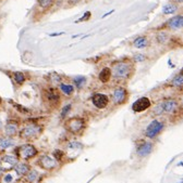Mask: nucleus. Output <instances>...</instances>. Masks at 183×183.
<instances>
[{
  "mask_svg": "<svg viewBox=\"0 0 183 183\" xmlns=\"http://www.w3.org/2000/svg\"><path fill=\"white\" fill-rule=\"evenodd\" d=\"M41 104L48 112L58 110L61 107L62 95L57 87L45 86L41 89Z\"/></svg>",
  "mask_w": 183,
  "mask_h": 183,
  "instance_id": "1",
  "label": "nucleus"
},
{
  "mask_svg": "<svg viewBox=\"0 0 183 183\" xmlns=\"http://www.w3.org/2000/svg\"><path fill=\"white\" fill-rule=\"evenodd\" d=\"M111 72L113 80H129L135 72L134 63L128 59L118 60V61L112 63Z\"/></svg>",
  "mask_w": 183,
  "mask_h": 183,
  "instance_id": "2",
  "label": "nucleus"
},
{
  "mask_svg": "<svg viewBox=\"0 0 183 183\" xmlns=\"http://www.w3.org/2000/svg\"><path fill=\"white\" fill-rule=\"evenodd\" d=\"M44 131V126L37 121L31 120L28 123H25L21 128H20L19 131V137L20 139L25 140L30 142V141H34L36 139H38Z\"/></svg>",
  "mask_w": 183,
  "mask_h": 183,
  "instance_id": "3",
  "label": "nucleus"
},
{
  "mask_svg": "<svg viewBox=\"0 0 183 183\" xmlns=\"http://www.w3.org/2000/svg\"><path fill=\"white\" fill-rule=\"evenodd\" d=\"M64 129L73 135H80L87 127V119L84 116H72L64 119Z\"/></svg>",
  "mask_w": 183,
  "mask_h": 183,
  "instance_id": "4",
  "label": "nucleus"
},
{
  "mask_svg": "<svg viewBox=\"0 0 183 183\" xmlns=\"http://www.w3.org/2000/svg\"><path fill=\"white\" fill-rule=\"evenodd\" d=\"M37 155H38V150L31 143H24L15 148V156L19 158V160L28 162Z\"/></svg>",
  "mask_w": 183,
  "mask_h": 183,
  "instance_id": "5",
  "label": "nucleus"
},
{
  "mask_svg": "<svg viewBox=\"0 0 183 183\" xmlns=\"http://www.w3.org/2000/svg\"><path fill=\"white\" fill-rule=\"evenodd\" d=\"M179 107L180 104L177 100L167 99L156 105V107H154V114L158 116H160L161 114H173L175 110H179Z\"/></svg>",
  "mask_w": 183,
  "mask_h": 183,
  "instance_id": "6",
  "label": "nucleus"
},
{
  "mask_svg": "<svg viewBox=\"0 0 183 183\" xmlns=\"http://www.w3.org/2000/svg\"><path fill=\"white\" fill-rule=\"evenodd\" d=\"M129 100V91L126 87L117 86L113 88L110 95V104L113 106H121L124 105Z\"/></svg>",
  "mask_w": 183,
  "mask_h": 183,
  "instance_id": "7",
  "label": "nucleus"
},
{
  "mask_svg": "<svg viewBox=\"0 0 183 183\" xmlns=\"http://www.w3.org/2000/svg\"><path fill=\"white\" fill-rule=\"evenodd\" d=\"M165 128V123L161 119H153L145 129V137L148 139H155Z\"/></svg>",
  "mask_w": 183,
  "mask_h": 183,
  "instance_id": "8",
  "label": "nucleus"
},
{
  "mask_svg": "<svg viewBox=\"0 0 183 183\" xmlns=\"http://www.w3.org/2000/svg\"><path fill=\"white\" fill-rule=\"evenodd\" d=\"M90 103L97 110H106L110 105V97L103 92H96L90 97Z\"/></svg>",
  "mask_w": 183,
  "mask_h": 183,
  "instance_id": "9",
  "label": "nucleus"
},
{
  "mask_svg": "<svg viewBox=\"0 0 183 183\" xmlns=\"http://www.w3.org/2000/svg\"><path fill=\"white\" fill-rule=\"evenodd\" d=\"M20 120L14 117H10V118L7 120L6 125L3 126V135H7V137L14 138L19 135L20 131Z\"/></svg>",
  "mask_w": 183,
  "mask_h": 183,
  "instance_id": "10",
  "label": "nucleus"
},
{
  "mask_svg": "<svg viewBox=\"0 0 183 183\" xmlns=\"http://www.w3.org/2000/svg\"><path fill=\"white\" fill-rule=\"evenodd\" d=\"M37 165L41 169L47 170V171H51V170L56 169L59 166V163L57 162V159L54 156L50 155H41L37 159Z\"/></svg>",
  "mask_w": 183,
  "mask_h": 183,
  "instance_id": "11",
  "label": "nucleus"
},
{
  "mask_svg": "<svg viewBox=\"0 0 183 183\" xmlns=\"http://www.w3.org/2000/svg\"><path fill=\"white\" fill-rule=\"evenodd\" d=\"M162 28L169 30H179L183 29V14H178L170 17L168 21L162 25Z\"/></svg>",
  "mask_w": 183,
  "mask_h": 183,
  "instance_id": "12",
  "label": "nucleus"
},
{
  "mask_svg": "<svg viewBox=\"0 0 183 183\" xmlns=\"http://www.w3.org/2000/svg\"><path fill=\"white\" fill-rule=\"evenodd\" d=\"M56 2H57V0H37L36 1V14L39 15V19L41 15H44L48 11L51 10L55 7Z\"/></svg>",
  "mask_w": 183,
  "mask_h": 183,
  "instance_id": "13",
  "label": "nucleus"
},
{
  "mask_svg": "<svg viewBox=\"0 0 183 183\" xmlns=\"http://www.w3.org/2000/svg\"><path fill=\"white\" fill-rule=\"evenodd\" d=\"M152 106V101L147 97H142L137 99L135 102L132 104V110L134 113H143L147 110Z\"/></svg>",
  "mask_w": 183,
  "mask_h": 183,
  "instance_id": "14",
  "label": "nucleus"
},
{
  "mask_svg": "<svg viewBox=\"0 0 183 183\" xmlns=\"http://www.w3.org/2000/svg\"><path fill=\"white\" fill-rule=\"evenodd\" d=\"M10 78L12 80V84L18 88H20V87L24 86L25 82L28 80V75L22 70H15V72H11Z\"/></svg>",
  "mask_w": 183,
  "mask_h": 183,
  "instance_id": "15",
  "label": "nucleus"
},
{
  "mask_svg": "<svg viewBox=\"0 0 183 183\" xmlns=\"http://www.w3.org/2000/svg\"><path fill=\"white\" fill-rule=\"evenodd\" d=\"M57 88L60 91L61 95L66 98H72L75 94V92H77V89L72 85V82H67V81H62Z\"/></svg>",
  "mask_w": 183,
  "mask_h": 183,
  "instance_id": "16",
  "label": "nucleus"
},
{
  "mask_svg": "<svg viewBox=\"0 0 183 183\" xmlns=\"http://www.w3.org/2000/svg\"><path fill=\"white\" fill-rule=\"evenodd\" d=\"M18 162H19V158L15 155H11V154H6L0 159L1 167H3L6 170L13 169V167L18 164Z\"/></svg>",
  "mask_w": 183,
  "mask_h": 183,
  "instance_id": "17",
  "label": "nucleus"
},
{
  "mask_svg": "<svg viewBox=\"0 0 183 183\" xmlns=\"http://www.w3.org/2000/svg\"><path fill=\"white\" fill-rule=\"evenodd\" d=\"M63 78H64V76L57 73V72H50V73H48L46 76H45V80H46L47 85H48V86H52V87L59 86L62 81H64Z\"/></svg>",
  "mask_w": 183,
  "mask_h": 183,
  "instance_id": "18",
  "label": "nucleus"
},
{
  "mask_svg": "<svg viewBox=\"0 0 183 183\" xmlns=\"http://www.w3.org/2000/svg\"><path fill=\"white\" fill-rule=\"evenodd\" d=\"M154 150V144L150 141H144L136 147V155L139 157L148 156Z\"/></svg>",
  "mask_w": 183,
  "mask_h": 183,
  "instance_id": "19",
  "label": "nucleus"
},
{
  "mask_svg": "<svg viewBox=\"0 0 183 183\" xmlns=\"http://www.w3.org/2000/svg\"><path fill=\"white\" fill-rule=\"evenodd\" d=\"M112 79V72H111V67L109 66H104L99 70L98 73V80L100 84L106 85L109 84Z\"/></svg>",
  "mask_w": 183,
  "mask_h": 183,
  "instance_id": "20",
  "label": "nucleus"
},
{
  "mask_svg": "<svg viewBox=\"0 0 183 183\" xmlns=\"http://www.w3.org/2000/svg\"><path fill=\"white\" fill-rule=\"evenodd\" d=\"M13 170L15 175L19 177H24L26 173L31 170V166L25 162H18V164L13 167Z\"/></svg>",
  "mask_w": 183,
  "mask_h": 183,
  "instance_id": "21",
  "label": "nucleus"
},
{
  "mask_svg": "<svg viewBox=\"0 0 183 183\" xmlns=\"http://www.w3.org/2000/svg\"><path fill=\"white\" fill-rule=\"evenodd\" d=\"M14 145H15V141L13 140V138L7 137V135L0 137V153L6 152L8 148L13 147Z\"/></svg>",
  "mask_w": 183,
  "mask_h": 183,
  "instance_id": "22",
  "label": "nucleus"
},
{
  "mask_svg": "<svg viewBox=\"0 0 183 183\" xmlns=\"http://www.w3.org/2000/svg\"><path fill=\"white\" fill-rule=\"evenodd\" d=\"M72 85L75 87V89L77 91L80 90H82L85 88L86 84H87V78L85 77V76H82V75H77V76H74L72 77Z\"/></svg>",
  "mask_w": 183,
  "mask_h": 183,
  "instance_id": "23",
  "label": "nucleus"
},
{
  "mask_svg": "<svg viewBox=\"0 0 183 183\" xmlns=\"http://www.w3.org/2000/svg\"><path fill=\"white\" fill-rule=\"evenodd\" d=\"M84 148L83 143H81L80 141H70L68 142V144L66 145V150L68 153L70 152H74V153H77V152H81Z\"/></svg>",
  "mask_w": 183,
  "mask_h": 183,
  "instance_id": "24",
  "label": "nucleus"
},
{
  "mask_svg": "<svg viewBox=\"0 0 183 183\" xmlns=\"http://www.w3.org/2000/svg\"><path fill=\"white\" fill-rule=\"evenodd\" d=\"M149 45V40L146 36H139L133 40V47L136 49H145Z\"/></svg>",
  "mask_w": 183,
  "mask_h": 183,
  "instance_id": "25",
  "label": "nucleus"
},
{
  "mask_svg": "<svg viewBox=\"0 0 183 183\" xmlns=\"http://www.w3.org/2000/svg\"><path fill=\"white\" fill-rule=\"evenodd\" d=\"M178 9H179V7L175 3L172 2L167 3V5H165L162 7V14H165V15H171V14L177 13Z\"/></svg>",
  "mask_w": 183,
  "mask_h": 183,
  "instance_id": "26",
  "label": "nucleus"
},
{
  "mask_svg": "<svg viewBox=\"0 0 183 183\" xmlns=\"http://www.w3.org/2000/svg\"><path fill=\"white\" fill-rule=\"evenodd\" d=\"M170 40V35L165 30H160L156 34V41L159 43V45H165L168 41Z\"/></svg>",
  "mask_w": 183,
  "mask_h": 183,
  "instance_id": "27",
  "label": "nucleus"
},
{
  "mask_svg": "<svg viewBox=\"0 0 183 183\" xmlns=\"http://www.w3.org/2000/svg\"><path fill=\"white\" fill-rule=\"evenodd\" d=\"M172 87L175 88H182L183 87V70H181L180 73L177 74V75L171 79V82H170Z\"/></svg>",
  "mask_w": 183,
  "mask_h": 183,
  "instance_id": "28",
  "label": "nucleus"
},
{
  "mask_svg": "<svg viewBox=\"0 0 183 183\" xmlns=\"http://www.w3.org/2000/svg\"><path fill=\"white\" fill-rule=\"evenodd\" d=\"M38 175H38V171H37V170L32 169V168H31L30 171L24 175L25 181H26L28 183H34L37 179H38Z\"/></svg>",
  "mask_w": 183,
  "mask_h": 183,
  "instance_id": "29",
  "label": "nucleus"
},
{
  "mask_svg": "<svg viewBox=\"0 0 183 183\" xmlns=\"http://www.w3.org/2000/svg\"><path fill=\"white\" fill-rule=\"evenodd\" d=\"M9 103H10V104H11L20 114H22V115H28V114H31V110H28V107H25V106H23V105L18 104V103H15V102H12L11 100L9 101Z\"/></svg>",
  "mask_w": 183,
  "mask_h": 183,
  "instance_id": "30",
  "label": "nucleus"
},
{
  "mask_svg": "<svg viewBox=\"0 0 183 183\" xmlns=\"http://www.w3.org/2000/svg\"><path fill=\"white\" fill-rule=\"evenodd\" d=\"M32 60H33V53L31 51H24L21 55V61L24 64H30L32 62Z\"/></svg>",
  "mask_w": 183,
  "mask_h": 183,
  "instance_id": "31",
  "label": "nucleus"
},
{
  "mask_svg": "<svg viewBox=\"0 0 183 183\" xmlns=\"http://www.w3.org/2000/svg\"><path fill=\"white\" fill-rule=\"evenodd\" d=\"M72 110V104H67L64 105L62 108H61V112H60V118L61 119H66L68 117V115L70 114Z\"/></svg>",
  "mask_w": 183,
  "mask_h": 183,
  "instance_id": "32",
  "label": "nucleus"
},
{
  "mask_svg": "<svg viewBox=\"0 0 183 183\" xmlns=\"http://www.w3.org/2000/svg\"><path fill=\"white\" fill-rule=\"evenodd\" d=\"M54 157L57 159V162L59 163L60 160H62L64 157H66V152L64 151H61V150H56L54 152Z\"/></svg>",
  "mask_w": 183,
  "mask_h": 183,
  "instance_id": "33",
  "label": "nucleus"
},
{
  "mask_svg": "<svg viewBox=\"0 0 183 183\" xmlns=\"http://www.w3.org/2000/svg\"><path fill=\"white\" fill-rule=\"evenodd\" d=\"M90 17H92V12L90 11H86L84 14H83L81 17H80L79 20H77L75 21V23H82V22H87L90 20Z\"/></svg>",
  "mask_w": 183,
  "mask_h": 183,
  "instance_id": "34",
  "label": "nucleus"
},
{
  "mask_svg": "<svg viewBox=\"0 0 183 183\" xmlns=\"http://www.w3.org/2000/svg\"><path fill=\"white\" fill-rule=\"evenodd\" d=\"M14 181V175L10 172H5L2 175V182L3 183H12Z\"/></svg>",
  "mask_w": 183,
  "mask_h": 183,
  "instance_id": "35",
  "label": "nucleus"
},
{
  "mask_svg": "<svg viewBox=\"0 0 183 183\" xmlns=\"http://www.w3.org/2000/svg\"><path fill=\"white\" fill-rule=\"evenodd\" d=\"M146 59H147V57L142 53L134 54V57H133V60L135 63H142V62H144V61H146Z\"/></svg>",
  "mask_w": 183,
  "mask_h": 183,
  "instance_id": "36",
  "label": "nucleus"
},
{
  "mask_svg": "<svg viewBox=\"0 0 183 183\" xmlns=\"http://www.w3.org/2000/svg\"><path fill=\"white\" fill-rule=\"evenodd\" d=\"M82 0H64V8H72L74 5H79Z\"/></svg>",
  "mask_w": 183,
  "mask_h": 183,
  "instance_id": "37",
  "label": "nucleus"
},
{
  "mask_svg": "<svg viewBox=\"0 0 183 183\" xmlns=\"http://www.w3.org/2000/svg\"><path fill=\"white\" fill-rule=\"evenodd\" d=\"M62 35H64V32L52 33V34H49V37H58V36H62Z\"/></svg>",
  "mask_w": 183,
  "mask_h": 183,
  "instance_id": "38",
  "label": "nucleus"
},
{
  "mask_svg": "<svg viewBox=\"0 0 183 183\" xmlns=\"http://www.w3.org/2000/svg\"><path fill=\"white\" fill-rule=\"evenodd\" d=\"M115 12V10H111V11H109V12H107V13H105L104 15H103V19H105V17H107L108 15H110V14H112Z\"/></svg>",
  "mask_w": 183,
  "mask_h": 183,
  "instance_id": "39",
  "label": "nucleus"
},
{
  "mask_svg": "<svg viewBox=\"0 0 183 183\" xmlns=\"http://www.w3.org/2000/svg\"><path fill=\"white\" fill-rule=\"evenodd\" d=\"M3 121H2V118H1V114H0V130H3Z\"/></svg>",
  "mask_w": 183,
  "mask_h": 183,
  "instance_id": "40",
  "label": "nucleus"
},
{
  "mask_svg": "<svg viewBox=\"0 0 183 183\" xmlns=\"http://www.w3.org/2000/svg\"><path fill=\"white\" fill-rule=\"evenodd\" d=\"M175 2H177V3H182L183 2V0H173Z\"/></svg>",
  "mask_w": 183,
  "mask_h": 183,
  "instance_id": "41",
  "label": "nucleus"
},
{
  "mask_svg": "<svg viewBox=\"0 0 183 183\" xmlns=\"http://www.w3.org/2000/svg\"><path fill=\"white\" fill-rule=\"evenodd\" d=\"M2 103H3V100H2V98L0 97V106H1V105H2Z\"/></svg>",
  "mask_w": 183,
  "mask_h": 183,
  "instance_id": "42",
  "label": "nucleus"
},
{
  "mask_svg": "<svg viewBox=\"0 0 183 183\" xmlns=\"http://www.w3.org/2000/svg\"><path fill=\"white\" fill-rule=\"evenodd\" d=\"M179 183H183V182H179Z\"/></svg>",
  "mask_w": 183,
  "mask_h": 183,
  "instance_id": "43",
  "label": "nucleus"
},
{
  "mask_svg": "<svg viewBox=\"0 0 183 183\" xmlns=\"http://www.w3.org/2000/svg\"><path fill=\"white\" fill-rule=\"evenodd\" d=\"M0 1H1V0H0Z\"/></svg>",
  "mask_w": 183,
  "mask_h": 183,
  "instance_id": "44",
  "label": "nucleus"
}]
</instances>
